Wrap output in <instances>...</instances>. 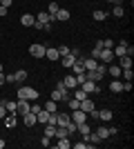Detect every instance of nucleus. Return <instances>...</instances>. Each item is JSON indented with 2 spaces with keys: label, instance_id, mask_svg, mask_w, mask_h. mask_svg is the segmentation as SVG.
<instances>
[{
  "label": "nucleus",
  "instance_id": "f257e3e1",
  "mask_svg": "<svg viewBox=\"0 0 134 149\" xmlns=\"http://www.w3.org/2000/svg\"><path fill=\"white\" fill-rule=\"evenodd\" d=\"M18 98H25V100H36L38 98V89H34V87H20L18 89Z\"/></svg>",
  "mask_w": 134,
  "mask_h": 149
},
{
  "label": "nucleus",
  "instance_id": "f03ea898",
  "mask_svg": "<svg viewBox=\"0 0 134 149\" xmlns=\"http://www.w3.org/2000/svg\"><path fill=\"white\" fill-rule=\"evenodd\" d=\"M69 118L78 125V123H85V120L89 118V113H85L83 109H72V116H69Z\"/></svg>",
  "mask_w": 134,
  "mask_h": 149
},
{
  "label": "nucleus",
  "instance_id": "7ed1b4c3",
  "mask_svg": "<svg viewBox=\"0 0 134 149\" xmlns=\"http://www.w3.org/2000/svg\"><path fill=\"white\" fill-rule=\"evenodd\" d=\"M45 49H47L45 45H32V47H29V54H32L34 58H45Z\"/></svg>",
  "mask_w": 134,
  "mask_h": 149
},
{
  "label": "nucleus",
  "instance_id": "20e7f679",
  "mask_svg": "<svg viewBox=\"0 0 134 149\" xmlns=\"http://www.w3.org/2000/svg\"><path fill=\"white\" fill-rule=\"evenodd\" d=\"M78 87L83 89L85 93H96V91H98V87H96V82H94V80H85L83 85H78Z\"/></svg>",
  "mask_w": 134,
  "mask_h": 149
},
{
  "label": "nucleus",
  "instance_id": "39448f33",
  "mask_svg": "<svg viewBox=\"0 0 134 149\" xmlns=\"http://www.w3.org/2000/svg\"><path fill=\"white\" fill-rule=\"evenodd\" d=\"M78 109H83L85 113H92L94 111V100H89V96L85 100H81V107H78Z\"/></svg>",
  "mask_w": 134,
  "mask_h": 149
},
{
  "label": "nucleus",
  "instance_id": "423d86ee",
  "mask_svg": "<svg viewBox=\"0 0 134 149\" xmlns=\"http://www.w3.org/2000/svg\"><path fill=\"white\" fill-rule=\"evenodd\" d=\"M63 85H65V89H76L78 87L76 76H65V78H63Z\"/></svg>",
  "mask_w": 134,
  "mask_h": 149
},
{
  "label": "nucleus",
  "instance_id": "0eeeda50",
  "mask_svg": "<svg viewBox=\"0 0 134 149\" xmlns=\"http://www.w3.org/2000/svg\"><path fill=\"white\" fill-rule=\"evenodd\" d=\"M20 22H22V27H34L36 16H32V13H22V16H20Z\"/></svg>",
  "mask_w": 134,
  "mask_h": 149
},
{
  "label": "nucleus",
  "instance_id": "6e6552de",
  "mask_svg": "<svg viewBox=\"0 0 134 149\" xmlns=\"http://www.w3.org/2000/svg\"><path fill=\"white\" fill-rule=\"evenodd\" d=\"M74 60H76V56H74L72 51H69V54H65V56H60V62H63V67H67V69L74 65Z\"/></svg>",
  "mask_w": 134,
  "mask_h": 149
},
{
  "label": "nucleus",
  "instance_id": "1a4fd4ad",
  "mask_svg": "<svg viewBox=\"0 0 134 149\" xmlns=\"http://www.w3.org/2000/svg\"><path fill=\"white\" fill-rule=\"evenodd\" d=\"M22 123L27 125V127H34V125H38V120H36V113H25V116H22Z\"/></svg>",
  "mask_w": 134,
  "mask_h": 149
},
{
  "label": "nucleus",
  "instance_id": "9d476101",
  "mask_svg": "<svg viewBox=\"0 0 134 149\" xmlns=\"http://www.w3.org/2000/svg\"><path fill=\"white\" fill-rule=\"evenodd\" d=\"M43 109H45V111H49V113H54V111H58V102L49 98V100H47V102L43 105Z\"/></svg>",
  "mask_w": 134,
  "mask_h": 149
},
{
  "label": "nucleus",
  "instance_id": "9b49d317",
  "mask_svg": "<svg viewBox=\"0 0 134 149\" xmlns=\"http://www.w3.org/2000/svg\"><path fill=\"white\" fill-rule=\"evenodd\" d=\"M45 58H49V60H58V49L56 47H47V49H45Z\"/></svg>",
  "mask_w": 134,
  "mask_h": 149
},
{
  "label": "nucleus",
  "instance_id": "f8f14e48",
  "mask_svg": "<svg viewBox=\"0 0 134 149\" xmlns=\"http://www.w3.org/2000/svg\"><path fill=\"white\" fill-rule=\"evenodd\" d=\"M69 120H72V118L67 116V113H56V127H65Z\"/></svg>",
  "mask_w": 134,
  "mask_h": 149
},
{
  "label": "nucleus",
  "instance_id": "ddd939ff",
  "mask_svg": "<svg viewBox=\"0 0 134 149\" xmlns=\"http://www.w3.org/2000/svg\"><path fill=\"white\" fill-rule=\"evenodd\" d=\"M96 65H98V60H94V58H83V67H85V71H92V69H96Z\"/></svg>",
  "mask_w": 134,
  "mask_h": 149
},
{
  "label": "nucleus",
  "instance_id": "4468645a",
  "mask_svg": "<svg viewBox=\"0 0 134 149\" xmlns=\"http://www.w3.org/2000/svg\"><path fill=\"white\" fill-rule=\"evenodd\" d=\"M125 49H128V45H125V42H121V45H116V47H114V51H112V54H114L116 58L128 56V54H125Z\"/></svg>",
  "mask_w": 134,
  "mask_h": 149
},
{
  "label": "nucleus",
  "instance_id": "2eb2a0df",
  "mask_svg": "<svg viewBox=\"0 0 134 149\" xmlns=\"http://www.w3.org/2000/svg\"><path fill=\"white\" fill-rule=\"evenodd\" d=\"M72 69H74V76H76V74H83V71H85L83 58H76V60H74V65H72Z\"/></svg>",
  "mask_w": 134,
  "mask_h": 149
},
{
  "label": "nucleus",
  "instance_id": "dca6fc26",
  "mask_svg": "<svg viewBox=\"0 0 134 149\" xmlns=\"http://www.w3.org/2000/svg\"><path fill=\"white\" fill-rule=\"evenodd\" d=\"M98 120L109 123V120H112V109H101V111H98Z\"/></svg>",
  "mask_w": 134,
  "mask_h": 149
},
{
  "label": "nucleus",
  "instance_id": "f3484780",
  "mask_svg": "<svg viewBox=\"0 0 134 149\" xmlns=\"http://www.w3.org/2000/svg\"><path fill=\"white\" fill-rule=\"evenodd\" d=\"M76 131L81 134V136H85V134H89V131H92V125H87V120H85V123H78Z\"/></svg>",
  "mask_w": 134,
  "mask_h": 149
},
{
  "label": "nucleus",
  "instance_id": "a211bd4d",
  "mask_svg": "<svg viewBox=\"0 0 134 149\" xmlns=\"http://www.w3.org/2000/svg\"><path fill=\"white\" fill-rule=\"evenodd\" d=\"M96 136L101 138V140H105V138H109V127H105V125H101V127L96 129Z\"/></svg>",
  "mask_w": 134,
  "mask_h": 149
},
{
  "label": "nucleus",
  "instance_id": "6ab92c4d",
  "mask_svg": "<svg viewBox=\"0 0 134 149\" xmlns=\"http://www.w3.org/2000/svg\"><path fill=\"white\" fill-rule=\"evenodd\" d=\"M51 20H54V18H51L47 11H40L38 16H36V22H40V25H45V22H51Z\"/></svg>",
  "mask_w": 134,
  "mask_h": 149
},
{
  "label": "nucleus",
  "instance_id": "aec40b11",
  "mask_svg": "<svg viewBox=\"0 0 134 149\" xmlns=\"http://www.w3.org/2000/svg\"><path fill=\"white\" fill-rule=\"evenodd\" d=\"M119 60H121V62H119V67H121V69H130V67H132V56H121Z\"/></svg>",
  "mask_w": 134,
  "mask_h": 149
},
{
  "label": "nucleus",
  "instance_id": "412c9836",
  "mask_svg": "<svg viewBox=\"0 0 134 149\" xmlns=\"http://www.w3.org/2000/svg\"><path fill=\"white\" fill-rule=\"evenodd\" d=\"M36 120H38V125H45L47 120H49V111H45V109H40V111L36 113Z\"/></svg>",
  "mask_w": 134,
  "mask_h": 149
},
{
  "label": "nucleus",
  "instance_id": "4be33fe9",
  "mask_svg": "<svg viewBox=\"0 0 134 149\" xmlns=\"http://www.w3.org/2000/svg\"><path fill=\"white\" fill-rule=\"evenodd\" d=\"M107 71L112 74V78H121V67H119V65H112V62H109V65H107Z\"/></svg>",
  "mask_w": 134,
  "mask_h": 149
},
{
  "label": "nucleus",
  "instance_id": "5701e85b",
  "mask_svg": "<svg viewBox=\"0 0 134 149\" xmlns=\"http://www.w3.org/2000/svg\"><path fill=\"white\" fill-rule=\"evenodd\" d=\"M54 20H60V22L69 20V11H67V9H58V13L54 16Z\"/></svg>",
  "mask_w": 134,
  "mask_h": 149
},
{
  "label": "nucleus",
  "instance_id": "b1692460",
  "mask_svg": "<svg viewBox=\"0 0 134 149\" xmlns=\"http://www.w3.org/2000/svg\"><path fill=\"white\" fill-rule=\"evenodd\" d=\"M56 140H58V149H69V147H72L69 136H65V138H56Z\"/></svg>",
  "mask_w": 134,
  "mask_h": 149
},
{
  "label": "nucleus",
  "instance_id": "393cba45",
  "mask_svg": "<svg viewBox=\"0 0 134 149\" xmlns=\"http://www.w3.org/2000/svg\"><path fill=\"white\" fill-rule=\"evenodd\" d=\"M109 89H112V91H114V93L123 91V82L119 80V78H114V80H112V85H109Z\"/></svg>",
  "mask_w": 134,
  "mask_h": 149
},
{
  "label": "nucleus",
  "instance_id": "a878e982",
  "mask_svg": "<svg viewBox=\"0 0 134 149\" xmlns=\"http://www.w3.org/2000/svg\"><path fill=\"white\" fill-rule=\"evenodd\" d=\"M54 134H56V125H51V123H45V136L54 138Z\"/></svg>",
  "mask_w": 134,
  "mask_h": 149
},
{
  "label": "nucleus",
  "instance_id": "bb28decb",
  "mask_svg": "<svg viewBox=\"0 0 134 149\" xmlns=\"http://www.w3.org/2000/svg\"><path fill=\"white\" fill-rule=\"evenodd\" d=\"M2 120H5V127H7V129L16 127V116H7V118H2Z\"/></svg>",
  "mask_w": 134,
  "mask_h": 149
},
{
  "label": "nucleus",
  "instance_id": "cd10ccee",
  "mask_svg": "<svg viewBox=\"0 0 134 149\" xmlns=\"http://www.w3.org/2000/svg\"><path fill=\"white\" fill-rule=\"evenodd\" d=\"M123 13H125V11H123V7H121V5H114V9H112V16H114V18H121Z\"/></svg>",
  "mask_w": 134,
  "mask_h": 149
},
{
  "label": "nucleus",
  "instance_id": "c85d7f7f",
  "mask_svg": "<svg viewBox=\"0 0 134 149\" xmlns=\"http://www.w3.org/2000/svg\"><path fill=\"white\" fill-rule=\"evenodd\" d=\"M65 136H69V134H67V129H65V127H56V134H54V138H65Z\"/></svg>",
  "mask_w": 134,
  "mask_h": 149
},
{
  "label": "nucleus",
  "instance_id": "c756f323",
  "mask_svg": "<svg viewBox=\"0 0 134 149\" xmlns=\"http://www.w3.org/2000/svg\"><path fill=\"white\" fill-rule=\"evenodd\" d=\"M74 91H76V96H74V98H76V100H85V98H87V96H89V93H85V91H83V89H81V87H76V89H74Z\"/></svg>",
  "mask_w": 134,
  "mask_h": 149
},
{
  "label": "nucleus",
  "instance_id": "7c9ffc66",
  "mask_svg": "<svg viewBox=\"0 0 134 149\" xmlns=\"http://www.w3.org/2000/svg\"><path fill=\"white\" fill-rule=\"evenodd\" d=\"M5 107H7V111L16 113V100H5Z\"/></svg>",
  "mask_w": 134,
  "mask_h": 149
},
{
  "label": "nucleus",
  "instance_id": "2f4dec72",
  "mask_svg": "<svg viewBox=\"0 0 134 149\" xmlns=\"http://www.w3.org/2000/svg\"><path fill=\"white\" fill-rule=\"evenodd\" d=\"M121 76H123V78H125V80H132V76H134L132 67H130V69H121Z\"/></svg>",
  "mask_w": 134,
  "mask_h": 149
},
{
  "label": "nucleus",
  "instance_id": "473e14b6",
  "mask_svg": "<svg viewBox=\"0 0 134 149\" xmlns=\"http://www.w3.org/2000/svg\"><path fill=\"white\" fill-rule=\"evenodd\" d=\"M105 18H107V13H105V11H101V9H96V11H94V20L101 22V20H105Z\"/></svg>",
  "mask_w": 134,
  "mask_h": 149
},
{
  "label": "nucleus",
  "instance_id": "72a5a7b5",
  "mask_svg": "<svg viewBox=\"0 0 134 149\" xmlns=\"http://www.w3.org/2000/svg\"><path fill=\"white\" fill-rule=\"evenodd\" d=\"M47 13H49L51 18H54V16L58 13V2H51V5H49V9H47Z\"/></svg>",
  "mask_w": 134,
  "mask_h": 149
},
{
  "label": "nucleus",
  "instance_id": "f704fd0d",
  "mask_svg": "<svg viewBox=\"0 0 134 149\" xmlns=\"http://www.w3.org/2000/svg\"><path fill=\"white\" fill-rule=\"evenodd\" d=\"M72 147H74V149H92V145H87L83 140V143H72Z\"/></svg>",
  "mask_w": 134,
  "mask_h": 149
},
{
  "label": "nucleus",
  "instance_id": "c9c22d12",
  "mask_svg": "<svg viewBox=\"0 0 134 149\" xmlns=\"http://www.w3.org/2000/svg\"><path fill=\"white\" fill-rule=\"evenodd\" d=\"M67 105H69V109H78V107H81V100L69 98V100H67Z\"/></svg>",
  "mask_w": 134,
  "mask_h": 149
},
{
  "label": "nucleus",
  "instance_id": "e433bc0d",
  "mask_svg": "<svg viewBox=\"0 0 134 149\" xmlns=\"http://www.w3.org/2000/svg\"><path fill=\"white\" fill-rule=\"evenodd\" d=\"M25 78H27V71H25V69H20V71H16V80H18V82H22Z\"/></svg>",
  "mask_w": 134,
  "mask_h": 149
},
{
  "label": "nucleus",
  "instance_id": "4c0bfd02",
  "mask_svg": "<svg viewBox=\"0 0 134 149\" xmlns=\"http://www.w3.org/2000/svg\"><path fill=\"white\" fill-rule=\"evenodd\" d=\"M51 100L60 102V89H54V91H51Z\"/></svg>",
  "mask_w": 134,
  "mask_h": 149
},
{
  "label": "nucleus",
  "instance_id": "58836bf2",
  "mask_svg": "<svg viewBox=\"0 0 134 149\" xmlns=\"http://www.w3.org/2000/svg\"><path fill=\"white\" fill-rule=\"evenodd\" d=\"M85 80H87V76H85V71H83V74H76V82H78V85H83Z\"/></svg>",
  "mask_w": 134,
  "mask_h": 149
},
{
  "label": "nucleus",
  "instance_id": "ea45409f",
  "mask_svg": "<svg viewBox=\"0 0 134 149\" xmlns=\"http://www.w3.org/2000/svg\"><path fill=\"white\" fill-rule=\"evenodd\" d=\"M5 82H9V85L18 82V80H16V74H9V76H5Z\"/></svg>",
  "mask_w": 134,
  "mask_h": 149
},
{
  "label": "nucleus",
  "instance_id": "a19ab883",
  "mask_svg": "<svg viewBox=\"0 0 134 149\" xmlns=\"http://www.w3.org/2000/svg\"><path fill=\"white\" fill-rule=\"evenodd\" d=\"M65 54H69V47L60 45V47H58V56H65Z\"/></svg>",
  "mask_w": 134,
  "mask_h": 149
},
{
  "label": "nucleus",
  "instance_id": "79ce46f5",
  "mask_svg": "<svg viewBox=\"0 0 134 149\" xmlns=\"http://www.w3.org/2000/svg\"><path fill=\"white\" fill-rule=\"evenodd\" d=\"M40 145H43V147H49V145H51V138H49V136H43V140H40Z\"/></svg>",
  "mask_w": 134,
  "mask_h": 149
},
{
  "label": "nucleus",
  "instance_id": "37998d69",
  "mask_svg": "<svg viewBox=\"0 0 134 149\" xmlns=\"http://www.w3.org/2000/svg\"><path fill=\"white\" fill-rule=\"evenodd\" d=\"M7 116V107H5V102H0V120Z\"/></svg>",
  "mask_w": 134,
  "mask_h": 149
},
{
  "label": "nucleus",
  "instance_id": "c03bdc74",
  "mask_svg": "<svg viewBox=\"0 0 134 149\" xmlns=\"http://www.w3.org/2000/svg\"><path fill=\"white\" fill-rule=\"evenodd\" d=\"M40 109H43L40 105H29V111H32V113H38Z\"/></svg>",
  "mask_w": 134,
  "mask_h": 149
},
{
  "label": "nucleus",
  "instance_id": "a18cd8bd",
  "mask_svg": "<svg viewBox=\"0 0 134 149\" xmlns=\"http://www.w3.org/2000/svg\"><path fill=\"white\" fill-rule=\"evenodd\" d=\"M11 2H13V0H0V7H7V9H9V7H11Z\"/></svg>",
  "mask_w": 134,
  "mask_h": 149
},
{
  "label": "nucleus",
  "instance_id": "49530a36",
  "mask_svg": "<svg viewBox=\"0 0 134 149\" xmlns=\"http://www.w3.org/2000/svg\"><path fill=\"white\" fill-rule=\"evenodd\" d=\"M43 31H51V22H45V25H43Z\"/></svg>",
  "mask_w": 134,
  "mask_h": 149
},
{
  "label": "nucleus",
  "instance_id": "de8ad7c7",
  "mask_svg": "<svg viewBox=\"0 0 134 149\" xmlns=\"http://www.w3.org/2000/svg\"><path fill=\"white\" fill-rule=\"evenodd\" d=\"M0 16H2V18L7 16V7H0Z\"/></svg>",
  "mask_w": 134,
  "mask_h": 149
},
{
  "label": "nucleus",
  "instance_id": "09e8293b",
  "mask_svg": "<svg viewBox=\"0 0 134 149\" xmlns=\"http://www.w3.org/2000/svg\"><path fill=\"white\" fill-rule=\"evenodd\" d=\"M0 85H5V71H0Z\"/></svg>",
  "mask_w": 134,
  "mask_h": 149
},
{
  "label": "nucleus",
  "instance_id": "8fccbe9b",
  "mask_svg": "<svg viewBox=\"0 0 134 149\" xmlns=\"http://www.w3.org/2000/svg\"><path fill=\"white\" fill-rule=\"evenodd\" d=\"M0 149H5V140L2 138H0Z\"/></svg>",
  "mask_w": 134,
  "mask_h": 149
},
{
  "label": "nucleus",
  "instance_id": "3c124183",
  "mask_svg": "<svg viewBox=\"0 0 134 149\" xmlns=\"http://www.w3.org/2000/svg\"><path fill=\"white\" fill-rule=\"evenodd\" d=\"M107 2H109V5H116V0H107Z\"/></svg>",
  "mask_w": 134,
  "mask_h": 149
},
{
  "label": "nucleus",
  "instance_id": "603ef678",
  "mask_svg": "<svg viewBox=\"0 0 134 149\" xmlns=\"http://www.w3.org/2000/svg\"><path fill=\"white\" fill-rule=\"evenodd\" d=\"M119 2H123V0H116V5H119Z\"/></svg>",
  "mask_w": 134,
  "mask_h": 149
}]
</instances>
